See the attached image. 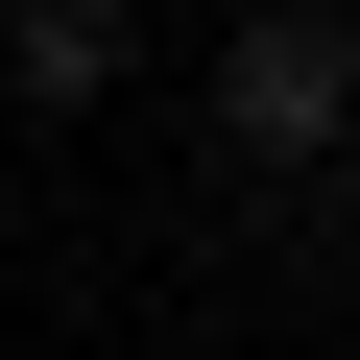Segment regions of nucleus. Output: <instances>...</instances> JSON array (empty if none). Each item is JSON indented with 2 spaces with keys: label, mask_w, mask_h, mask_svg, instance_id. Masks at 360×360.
<instances>
[{
  "label": "nucleus",
  "mask_w": 360,
  "mask_h": 360,
  "mask_svg": "<svg viewBox=\"0 0 360 360\" xmlns=\"http://www.w3.org/2000/svg\"><path fill=\"white\" fill-rule=\"evenodd\" d=\"M217 120H240V144H336V120H360V25H312V0L240 25V49H217Z\"/></svg>",
  "instance_id": "nucleus-1"
}]
</instances>
